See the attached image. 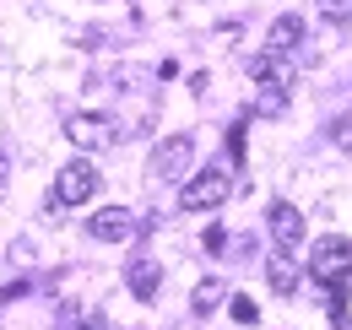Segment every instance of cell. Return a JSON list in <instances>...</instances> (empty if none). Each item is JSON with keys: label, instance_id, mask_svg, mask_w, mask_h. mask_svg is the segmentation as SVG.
<instances>
[{"label": "cell", "instance_id": "8", "mask_svg": "<svg viewBox=\"0 0 352 330\" xmlns=\"http://www.w3.org/2000/svg\"><path fill=\"white\" fill-rule=\"evenodd\" d=\"M265 282H271V292H298V260H293V249H276L271 260H265Z\"/></svg>", "mask_w": 352, "mask_h": 330}, {"label": "cell", "instance_id": "16", "mask_svg": "<svg viewBox=\"0 0 352 330\" xmlns=\"http://www.w3.org/2000/svg\"><path fill=\"white\" fill-rule=\"evenodd\" d=\"M228 152H233V157H244V120L228 130Z\"/></svg>", "mask_w": 352, "mask_h": 330}, {"label": "cell", "instance_id": "3", "mask_svg": "<svg viewBox=\"0 0 352 330\" xmlns=\"http://www.w3.org/2000/svg\"><path fill=\"white\" fill-rule=\"evenodd\" d=\"M92 195H98V168H92L87 157H76V163H65L54 173V201H49V206H82Z\"/></svg>", "mask_w": 352, "mask_h": 330}, {"label": "cell", "instance_id": "7", "mask_svg": "<svg viewBox=\"0 0 352 330\" xmlns=\"http://www.w3.org/2000/svg\"><path fill=\"white\" fill-rule=\"evenodd\" d=\"M265 228H271L276 249H298V239H304V211L293 206V201H271V211H265Z\"/></svg>", "mask_w": 352, "mask_h": 330}, {"label": "cell", "instance_id": "10", "mask_svg": "<svg viewBox=\"0 0 352 330\" xmlns=\"http://www.w3.org/2000/svg\"><path fill=\"white\" fill-rule=\"evenodd\" d=\"M298 43H304V22H298V16H276V22H271V33H265V49H271V54H293Z\"/></svg>", "mask_w": 352, "mask_h": 330}, {"label": "cell", "instance_id": "1", "mask_svg": "<svg viewBox=\"0 0 352 330\" xmlns=\"http://www.w3.org/2000/svg\"><path fill=\"white\" fill-rule=\"evenodd\" d=\"M309 276H314L320 287H336V282L352 276V244L342 233H325L320 244L309 249Z\"/></svg>", "mask_w": 352, "mask_h": 330}, {"label": "cell", "instance_id": "5", "mask_svg": "<svg viewBox=\"0 0 352 330\" xmlns=\"http://www.w3.org/2000/svg\"><path fill=\"white\" fill-rule=\"evenodd\" d=\"M195 163V135H168V141H157V152H152V173L157 179H184Z\"/></svg>", "mask_w": 352, "mask_h": 330}, {"label": "cell", "instance_id": "14", "mask_svg": "<svg viewBox=\"0 0 352 330\" xmlns=\"http://www.w3.org/2000/svg\"><path fill=\"white\" fill-rule=\"evenodd\" d=\"M228 314H233L239 325H255V320H261V309H255V298H244V292H239V298H228Z\"/></svg>", "mask_w": 352, "mask_h": 330}, {"label": "cell", "instance_id": "9", "mask_svg": "<svg viewBox=\"0 0 352 330\" xmlns=\"http://www.w3.org/2000/svg\"><path fill=\"white\" fill-rule=\"evenodd\" d=\"M125 282H131V292L141 298V303H152V298H157V287H163V265H157V260H131Z\"/></svg>", "mask_w": 352, "mask_h": 330}, {"label": "cell", "instance_id": "4", "mask_svg": "<svg viewBox=\"0 0 352 330\" xmlns=\"http://www.w3.org/2000/svg\"><path fill=\"white\" fill-rule=\"evenodd\" d=\"M65 141L82 146V152H103V146L120 141V130H114L109 114H71V120H65Z\"/></svg>", "mask_w": 352, "mask_h": 330}, {"label": "cell", "instance_id": "2", "mask_svg": "<svg viewBox=\"0 0 352 330\" xmlns=\"http://www.w3.org/2000/svg\"><path fill=\"white\" fill-rule=\"evenodd\" d=\"M228 195H233V173H228V168H206V173L184 179L179 206H184V211H217Z\"/></svg>", "mask_w": 352, "mask_h": 330}, {"label": "cell", "instance_id": "11", "mask_svg": "<svg viewBox=\"0 0 352 330\" xmlns=\"http://www.w3.org/2000/svg\"><path fill=\"white\" fill-rule=\"evenodd\" d=\"M250 76H255V82H282L287 87V54H271V49L255 54V60H250Z\"/></svg>", "mask_w": 352, "mask_h": 330}, {"label": "cell", "instance_id": "6", "mask_svg": "<svg viewBox=\"0 0 352 330\" xmlns=\"http://www.w3.org/2000/svg\"><path fill=\"white\" fill-rule=\"evenodd\" d=\"M87 233L98 244H125V239L141 233V222H135V211H125V206H103L98 217H87Z\"/></svg>", "mask_w": 352, "mask_h": 330}, {"label": "cell", "instance_id": "13", "mask_svg": "<svg viewBox=\"0 0 352 330\" xmlns=\"http://www.w3.org/2000/svg\"><path fill=\"white\" fill-rule=\"evenodd\" d=\"M222 298H228V287H222L217 276H206V282L195 287V298H190V309H195V314H212V309H222Z\"/></svg>", "mask_w": 352, "mask_h": 330}, {"label": "cell", "instance_id": "15", "mask_svg": "<svg viewBox=\"0 0 352 330\" xmlns=\"http://www.w3.org/2000/svg\"><path fill=\"white\" fill-rule=\"evenodd\" d=\"M320 16L325 22H352V0H320Z\"/></svg>", "mask_w": 352, "mask_h": 330}, {"label": "cell", "instance_id": "17", "mask_svg": "<svg viewBox=\"0 0 352 330\" xmlns=\"http://www.w3.org/2000/svg\"><path fill=\"white\" fill-rule=\"evenodd\" d=\"M6 184H11V163H6V152H0V201H6Z\"/></svg>", "mask_w": 352, "mask_h": 330}, {"label": "cell", "instance_id": "12", "mask_svg": "<svg viewBox=\"0 0 352 330\" xmlns=\"http://www.w3.org/2000/svg\"><path fill=\"white\" fill-rule=\"evenodd\" d=\"M282 109H287V87H282V82H261V92H255V114H261V120H276Z\"/></svg>", "mask_w": 352, "mask_h": 330}]
</instances>
